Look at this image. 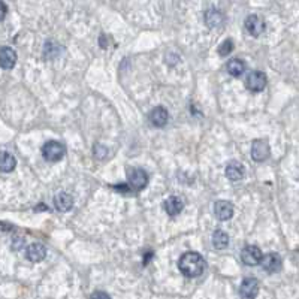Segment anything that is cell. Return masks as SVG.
<instances>
[{
  "instance_id": "obj_1",
  "label": "cell",
  "mask_w": 299,
  "mask_h": 299,
  "mask_svg": "<svg viewBox=\"0 0 299 299\" xmlns=\"http://www.w3.org/2000/svg\"><path fill=\"white\" fill-rule=\"evenodd\" d=\"M178 268H180L183 276L188 277V278H195V277H199L204 273L205 260L199 253L187 252V253H184L180 257Z\"/></svg>"
},
{
  "instance_id": "obj_2",
  "label": "cell",
  "mask_w": 299,
  "mask_h": 299,
  "mask_svg": "<svg viewBox=\"0 0 299 299\" xmlns=\"http://www.w3.org/2000/svg\"><path fill=\"white\" fill-rule=\"evenodd\" d=\"M65 154H66V148L59 141H48L42 147V156L46 160L59 161L65 157Z\"/></svg>"
},
{
  "instance_id": "obj_3",
  "label": "cell",
  "mask_w": 299,
  "mask_h": 299,
  "mask_svg": "<svg viewBox=\"0 0 299 299\" xmlns=\"http://www.w3.org/2000/svg\"><path fill=\"white\" fill-rule=\"evenodd\" d=\"M127 184L133 192H141L148 184V175L142 169H129L127 172Z\"/></svg>"
},
{
  "instance_id": "obj_4",
  "label": "cell",
  "mask_w": 299,
  "mask_h": 299,
  "mask_svg": "<svg viewBox=\"0 0 299 299\" xmlns=\"http://www.w3.org/2000/svg\"><path fill=\"white\" fill-rule=\"evenodd\" d=\"M246 86L252 92H262L266 87V76H265V73L260 72V70L250 72L249 76H247V79H246Z\"/></svg>"
},
{
  "instance_id": "obj_5",
  "label": "cell",
  "mask_w": 299,
  "mask_h": 299,
  "mask_svg": "<svg viewBox=\"0 0 299 299\" xmlns=\"http://www.w3.org/2000/svg\"><path fill=\"white\" fill-rule=\"evenodd\" d=\"M241 259H242V262H244L246 265L254 266V265L262 263L263 254H262L259 247H256V246H247V247H244V250L241 252Z\"/></svg>"
},
{
  "instance_id": "obj_6",
  "label": "cell",
  "mask_w": 299,
  "mask_h": 299,
  "mask_svg": "<svg viewBox=\"0 0 299 299\" xmlns=\"http://www.w3.org/2000/svg\"><path fill=\"white\" fill-rule=\"evenodd\" d=\"M269 157V145L263 139H256L252 144V159L254 161H263Z\"/></svg>"
},
{
  "instance_id": "obj_7",
  "label": "cell",
  "mask_w": 299,
  "mask_h": 299,
  "mask_svg": "<svg viewBox=\"0 0 299 299\" xmlns=\"http://www.w3.org/2000/svg\"><path fill=\"white\" fill-rule=\"evenodd\" d=\"M281 266H283V260L277 253L265 254L262 259V268L269 274L278 273L281 269Z\"/></svg>"
},
{
  "instance_id": "obj_8",
  "label": "cell",
  "mask_w": 299,
  "mask_h": 299,
  "mask_svg": "<svg viewBox=\"0 0 299 299\" xmlns=\"http://www.w3.org/2000/svg\"><path fill=\"white\" fill-rule=\"evenodd\" d=\"M214 214L219 220L226 222L233 215V205L228 201H217L214 204Z\"/></svg>"
},
{
  "instance_id": "obj_9",
  "label": "cell",
  "mask_w": 299,
  "mask_h": 299,
  "mask_svg": "<svg viewBox=\"0 0 299 299\" xmlns=\"http://www.w3.org/2000/svg\"><path fill=\"white\" fill-rule=\"evenodd\" d=\"M239 292L242 295V298L246 299H253L257 296L259 293V283L256 278H246L239 287Z\"/></svg>"
},
{
  "instance_id": "obj_10",
  "label": "cell",
  "mask_w": 299,
  "mask_h": 299,
  "mask_svg": "<svg viewBox=\"0 0 299 299\" xmlns=\"http://www.w3.org/2000/svg\"><path fill=\"white\" fill-rule=\"evenodd\" d=\"M246 29H247V32L254 36V38H257V36H260L262 33H263V30H265V23L257 17V15H249L247 18H246Z\"/></svg>"
},
{
  "instance_id": "obj_11",
  "label": "cell",
  "mask_w": 299,
  "mask_h": 299,
  "mask_svg": "<svg viewBox=\"0 0 299 299\" xmlns=\"http://www.w3.org/2000/svg\"><path fill=\"white\" fill-rule=\"evenodd\" d=\"M17 63V52L9 48V46H3L0 51V65L3 69H12Z\"/></svg>"
},
{
  "instance_id": "obj_12",
  "label": "cell",
  "mask_w": 299,
  "mask_h": 299,
  "mask_svg": "<svg viewBox=\"0 0 299 299\" xmlns=\"http://www.w3.org/2000/svg\"><path fill=\"white\" fill-rule=\"evenodd\" d=\"M54 207L60 212H66V211H69L70 208L73 207V199H72V196H70L69 193L59 192L54 196Z\"/></svg>"
},
{
  "instance_id": "obj_13",
  "label": "cell",
  "mask_w": 299,
  "mask_h": 299,
  "mask_svg": "<svg viewBox=\"0 0 299 299\" xmlns=\"http://www.w3.org/2000/svg\"><path fill=\"white\" fill-rule=\"evenodd\" d=\"M168 120H169V114H168V111L163 106H156V108L151 110V113H150V121H151L153 126L163 127L168 123Z\"/></svg>"
},
{
  "instance_id": "obj_14",
  "label": "cell",
  "mask_w": 299,
  "mask_h": 299,
  "mask_svg": "<svg viewBox=\"0 0 299 299\" xmlns=\"http://www.w3.org/2000/svg\"><path fill=\"white\" fill-rule=\"evenodd\" d=\"M244 165L239 163V161L233 160L228 163L226 166V177L229 178L230 181H239L242 177H244Z\"/></svg>"
},
{
  "instance_id": "obj_15",
  "label": "cell",
  "mask_w": 299,
  "mask_h": 299,
  "mask_svg": "<svg viewBox=\"0 0 299 299\" xmlns=\"http://www.w3.org/2000/svg\"><path fill=\"white\" fill-rule=\"evenodd\" d=\"M204 20H205V24H207L209 29H215V27H220L223 24L225 17H223V14L219 9L211 8V9H208L207 12H205Z\"/></svg>"
},
{
  "instance_id": "obj_16",
  "label": "cell",
  "mask_w": 299,
  "mask_h": 299,
  "mask_svg": "<svg viewBox=\"0 0 299 299\" xmlns=\"http://www.w3.org/2000/svg\"><path fill=\"white\" fill-rule=\"evenodd\" d=\"M45 254H46V249L42 246V244H39V242H36V244H32L29 249H27V252H25V256H27V259L30 260V262H41V260H44L45 259Z\"/></svg>"
},
{
  "instance_id": "obj_17",
  "label": "cell",
  "mask_w": 299,
  "mask_h": 299,
  "mask_svg": "<svg viewBox=\"0 0 299 299\" xmlns=\"http://www.w3.org/2000/svg\"><path fill=\"white\" fill-rule=\"evenodd\" d=\"M183 207H184L183 201H181L180 198H177V196H172V198H169V199L165 202V211H166L171 217L178 215V214L183 211Z\"/></svg>"
},
{
  "instance_id": "obj_18",
  "label": "cell",
  "mask_w": 299,
  "mask_h": 299,
  "mask_svg": "<svg viewBox=\"0 0 299 299\" xmlns=\"http://www.w3.org/2000/svg\"><path fill=\"white\" fill-rule=\"evenodd\" d=\"M212 246L217 250H225L229 246V235L222 229H217L212 233Z\"/></svg>"
},
{
  "instance_id": "obj_19",
  "label": "cell",
  "mask_w": 299,
  "mask_h": 299,
  "mask_svg": "<svg viewBox=\"0 0 299 299\" xmlns=\"http://www.w3.org/2000/svg\"><path fill=\"white\" fill-rule=\"evenodd\" d=\"M228 72L232 76H241L246 72V63L239 59H232L228 63Z\"/></svg>"
},
{
  "instance_id": "obj_20",
  "label": "cell",
  "mask_w": 299,
  "mask_h": 299,
  "mask_svg": "<svg viewBox=\"0 0 299 299\" xmlns=\"http://www.w3.org/2000/svg\"><path fill=\"white\" fill-rule=\"evenodd\" d=\"M15 166H17L15 157L12 154H9L8 151H3L2 153V171L5 174H8V172H12L15 169Z\"/></svg>"
},
{
  "instance_id": "obj_21",
  "label": "cell",
  "mask_w": 299,
  "mask_h": 299,
  "mask_svg": "<svg viewBox=\"0 0 299 299\" xmlns=\"http://www.w3.org/2000/svg\"><path fill=\"white\" fill-rule=\"evenodd\" d=\"M60 48L62 46L57 45L54 41H48L44 46V54H45L46 59H54L60 54Z\"/></svg>"
},
{
  "instance_id": "obj_22",
  "label": "cell",
  "mask_w": 299,
  "mask_h": 299,
  "mask_svg": "<svg viewBox=\"0 0 299 299\" xmlns=\"http://www.w3.org/2000/svg\"><path fill=\"white\" fill-rule=\"evenodd\" d=\"M232 51H233V42H232V39H226L222 45L219 46V54L222 57H226Z\"/></svg>"
},
{
  "instance_id": "obj_23",
  "label": "cell",
  "mask_w": 299,
  "mask_h": 299,
  "mask_svg": "<svg viewBox=\"0 0 299 299\" xmlns=\"http://www.w3.org/2000/svg\"><path fill=\"white\" fill-rule=\"evenodd\" d=\"M106 154H108V150H106V147H103V145H100V144H96L94 145V156L97 157V159H105L106 157Z\"/></svg>"
},
{
  "instance_id": "obj_24",
  "label": "cell",
  "mask_w": 299,
  "mask_h": 299,
  "mask_svg": "<svg viewBox=\"0 0 299 299\" xmlns=\"http://www.w3.org/2000/svg\"><path fill=\"white\" fill-rule=\"evenodd\" d=\"M24 244H25V239H24L23 236H15L14 239H12V250H15V252H18V250H21L24 247Z\"/></svg>"
},
{
  "instance_id": "obj_25",
  "label": "cell",
  "mask_w": 299,
  "mask_h": 299,
  "mask_svg": "<svg viewBox=\"0 0 299 299\" xmlns=\"http://www.w3.org/2000/svg\"><path fill=\"white\" fill-rule=\"evenodd\" d=\"M90 299H111V296L105 292H94Z\"/></svg>"
},
{
  "instance_id": "obj_26",
  "label": "cell",
  "mask_w": 299,
  "mask_h": 299,
  "mask_svg": "<svg viewBox=\"0 0 299 299\" xmlns=\"http://www.w3.org/2000/svg\"><path fill=\"white\" fill-rule=\"evenodd\" d=\"M151 257H153V253H151V252L145 253V257H144V265H148V262L151 260Z\"/></svg>"
},
{
  "instance_id": "obj_27",
  "label": "cell",
  "mask_w": 299,
  "mask_h": 299,
  "mask_svg": "<svg viewBox=\"0 0 299 299\" xmlns=\"http://www.w3.org/2000/svg\"><path fill=\"white\" fill-rule=\"evenodd\" d=\"M2 9H3V12H2V20H3L5 15H6V5H5V2H2Z\"/></svg>"
}]
</instances>
